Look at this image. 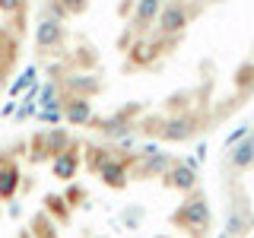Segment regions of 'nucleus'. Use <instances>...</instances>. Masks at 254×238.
Returning a JSON list of instances; mask_svg holds the SVG:
<instances>
[{"instance_id":"nucleus-1","label":"nucleus","mask_w":254,"mask_h":238,"mask_svg":"<svg viewBox=\"0 0 254 238\" xmlns=\"http://www.w3.org/2000/svg\"><path fill=\"white\" fill-rule=\"evenodd\" d=\"M185 26H188V6L185 3H169L162 10V16H159V29H162L165 35H169V32L175 35V32H181Z\"/></svg>"}]
</instances>
